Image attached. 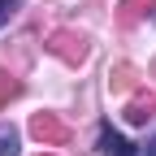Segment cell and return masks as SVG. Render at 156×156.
Instances as JSON below:
<instances>
[{
    "label": "cell",
    "instance_id": "cell-7",
    "mask_svg": "<svg viewBox=\"0 0 156 156\" xmlns=\"http://www.w3.org/2000/svg\"><path fill=\"white\" fill-rule=\"evenodd\" d=\"M17 95H22V83H17L9 69H0V108H5L9 100H17Z\"/></svg>",
    "mask_w": 156,
    "mask_h": 156
},
{
    "label": "cell",
    "instance_id": "cell-5",
    "mask_svg": "<svg viewBox=\"0 0 156 156\" xmlns=\"http://www.w3.org/2000/svg\"><path fill=\"white\" fill-rule=\"evenodd\" d=\"M134 87H139V69H134L130 61L108 69V91H134Z\"/></svg>",
    "mask_w": 156,
    "mask_h": 156
},
{
    "label": "cell",
    "instance_id": "cell-2",
    "mask_svg": "<svg viewBox=\"0 0 156 156\" xmlns=\"http://www.w3.org/2000/svg\"><path fill=\"white\" fill-rule=\"evenodd\" d=\"M30 134H35L44 147H61V143H69V126H65L56 113H35V117H30Z\"/></svg>",
    "mask_w": 156,
    "mask_h": 156
},
{
    "label": "cell",
    "instance_id": "cell-4",
    "mask_svg": "<svg viewBox=\"0 0 156 156\" xmlns=\"http://www.w3.org/2000/svg\"><path fill=\"white\" fill-rule=\"evenodd\" d=\"M147 13H156V0H117V26H139Z\"/></svg>",
    "mask_w": 156,
    "mask_h": 156
},
{
    "label": "cell",
    "instance_id": "cell-8",
    "mask_svg": "<svg viewBox=\"0 0 156 156\" xmlns=\"http://www.w3.org/2000/svg\"><path fill=\"white\" fill-rule=\"evenodd\" d=\"M0 156H17V130L0 126Z\"/></svg>",
    "mask_w": 156,
    "mask_h": 156
},
{
    "label": "cell",
    "instance_id": "cell-1",
    "mask_svg": "<svg viewBox=\"0 0 156 156\" xmlns=\"http://www.w3.org/2000/svg\"><path fill=\"white\" fill-rule=\"evenodd\" d=\"M44 48H48L52 56H61L65 65H83L87 52H91V39H87L83 30H69V26H65V30H52Z\"/></svg>",
    "mask_w": 156,
    "mask_h": 156
},
{
    "label": "cell",
    "instance_id": "cell-10",
    "mask_svg": "<svg viewBox=\"0 0 156 156\" xmlns=\"http://www.w3.org/2000/svg\"><path fill=\"white\" fill-rule=\"evenodd\" d=\"M143 156H156V139H152V143H147V152H143Z\"/></svg>",
    "mask_w": 156,
    "mask_h": 156
},
{
    "label": "cell",
    "instance_id": "cell-9",
    "mask_svg": "<svg viewBox=\"0 0 156 156\" xmlns=\"http://www.w3.org/2000/svg\"><path fill=\"white\" fill-rule=\"evenodd\" d=\"M17 5H22V0H0V26H5V22H9V17L17 13Z\"/></svg>",
    "mask_w": 156,
    "mask_h": 156
},
{
    "label": "cell",
    "instance_id": "cell-3",
    "mask_svg": "<svg viewBox=\"0 0 156 156\" xmlns=\"http://www.w3.org/2000/svg\"><path fill=\"white\" fill-rule=\"evenodd\" d=\"M122 117H126L130 126H147L152 117H156V91H152V87H139V91H134L130 100H126Z\"/></svg>",
    "mask_w": 156,
    "mask_h": 156
},
{
    "label": "cell",
    "instance_id": "cell-6",
    "mask_svg": "<svg viewBox=\"0 0 156 156\" xmlns=\"http://www.w3.org/2000/svg\"><path fill=\"white\" fill-rule=\"evenodd\" d=\"M100 147H104L108 156H134V143H126L113 126H104V130H100Z\"/></svg>",
    "mask_w": 156,
    "mask_h": 156
}]
</instances>
